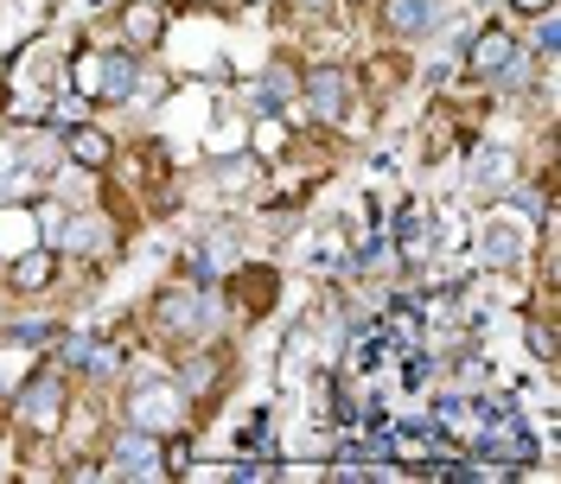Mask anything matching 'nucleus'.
I'll return each mask as SVG.
<instances>
[{
    "instance_id": "nucleus-3",
    "label": "nucleus",
    "mask_w": 561,
    "mask_h": 484,
    "mask_svg": "<svg viewBox=\"0 0 561 484\" xmlns=\"http://www.w3.org/2000/svg\"><path fill=\"white\" fill-rule=\"evenodd\" d=\"M466 447L504 459V472H517V465H529V459H536V440H529V427L511 415V408H491V427L479 434V440H466Z\"/></svg>"
},
{
    "instance_id": "nucleus-1",
    "label": "nucleus",
    "mask_w": 561,
    "mask_h": 484,
    "mask_svg": "<svg viewBox=\"0 0 561 484\" xmlns=\"http://www.w3.org/2000/svg\"><path fill=\"white\" fill-rule=\"evenodd\" d=\"M205 325H210V293L205 287H167V293L153 300V332H160V338L192 345V338H205Z\"/></svg>"
},
{
    "instance_id": "nucleus-23",
    "label": "nucleus",
    "mask_w": 561,
    "mask_h": 484,
    "mask_svg": "<svg viewBox=\"0 0 561 484\" xmlns=\"http://www.w3.org/2000/svg\"><path fill=\"white\" fill-rule=\"evenodd\" d=\"M556 0H511V13H549Z\"/></svg>"
},
{
    "instance_id": "nucleus-16",
    "label": "nucleus",
    "mask_w": 561,
    "mask_h": 484,
    "mask_svg": "<svg viewBox=\"0 0 561 484\" xmlns=\"http://www.w3.org/2000/svg\"><path fill=\"white\" fill-rule=\"evenodd\" d=\"M396 242H402V255H415L421 242H427V217H421V210H402V217H396Z\"/></svg>"
},
{
    "instance_id": "nucleus-7",
    "label": "nucleus",
    "mask_w": 561,
    "mask_h": 484,
    "mask_svg": "<svg viewBox=\"0 0 561 484\" xmlns=\"http://www.w3.org/2000/svg\"><path fill=\"white\" fill-rule=\"evenodd\" d=\"M345 103H351V70L319 65L313 77H307V108H313L319 122H339V115H345Z\"/></svg>"
},
{
    "instance_id": "nucleus-14",
    "label": "nucleus",
    "mask_w": 561,
    "mask_h": 484,
    "mask_svg": "<svg viewBox=\"0 0 561 484\" xmlns=\"http://www.w3.org/2000/svg\"><path fill=\"white\" fill-rule=\"evenodd\" d=\"M70 77H77V90H83V96H96V90H103V51H90V45H83V51L70 58Z\"/></svg>"
},
{
    "instance_id": "nucleus-10",
    "label": "nucleus",
    "mask_w": 561,
    "mask_h": 484,
    "mask_svg": "<svg viewBox=\"0 0 561 484\" xmlns=\"http://www.w3.org/2000/svg\"><path fill=\"white\" fill-rule=\"evenodd\" d=\"M65 147H70V160H77V166H90V173H103L108 153H115V140H108L103 128H70Z\"/></svg>"
},
{
    "instance_id": "nucleus-22",
    "label": "nucleus",
    "mask_w": 561,
    "mask_h": 484,
    "mask_svg": "<svg viewBox=\"0 0 561 484\" xmlns=\"http://www.w3.org/2000/svg\"><path fill=\"white\" fill-rule=\"evenodd\" d=\"M556 20H542V26H536V51H556Z\"/></svg>"
},
{
    "instance_id": "nucleus-21",
    "label": "nucleus",
    "mask_w": 561,
    "mask_h": 484,
    "mask_svg": "<svg viewBox=\"0 0 561 484\" xmlns=\"http://www.w3.org/2000/svg\"><path fill=\"white\" fill-rule=\"evenodd\" d=\"M529 345H536V357H556V332H549V325H536V332H529Z\"/></svg>"
},
{
    "instance_id": "nucleus-24",
    "label": "nucleus",
    "mask_w": 561,
    "mask_h": 484,
    "mask_svg": "<svg viewBox=\"0 0 561 484\" xmlns=\"http://www.w3.org/2000/svg\"><path fill=\"white\" fill-rule=\"evenodd\" d=\"M300 7H313V13H325V7H332V0H300Z\"/></svg>"
},
{
    "instance_id": "nucleus-19",
    "label": "nucleus",
    "mask_w": 561,
    "mask_h": 484,
    "mask_svg": "<svg viewBox=\"0 0 561 484\" xmlns=\"http://www.w3.org/2000/svg\"><path fill=\"white\" fill-rule=\"evenodd\" d=\"M185 382H192L185 395H210V382H217V364H210V357H192V364H185Z\"/></svg>"
},
{
    "instance_id": "nucleus-4",
    "label": "nucleus",
    "mask_w": 561,
    "mask_h": 484,
    "mask_svg": "<svg viewBox=\"0 0 561 484\" xmlns=\"http://www.w3.org/2000/svg\"><path fill=\"white\" fill-rule=\"evenodd\" d=\"M108 479H167V459H160V434H147V427H128V434L115 440Z\"/></svg>"
},
{
    "instance_id": "nucleus-25",
    "label": "nucleus",
    "mask_w": 561,
    "mask_h": 484,
    "mask_svg": "<svg viewBox=\"0 0 561 484\" xmlns=\"http://www.w3.org/2000/svg\"><path fill=\"white\" fill-rule=\"evenodd\" d=\"M153 7H160V0H153Z\"/></svg>"
},
{
    "instance_id": "nucleus-6",
    "label": "nucleus",
    "mask_w": 561,
    "mask_h": 484,
    "mask_svg": "<svg viewBox=\"0 0 561 484\" xmlns=\"http://www.w3.org/2000/svg\"><path fill=\"white\" fill-rule=\"evenodd\" d=\"M377 13H383V33L396 38H427L440 26V0H377Z\"/></svg>"
},
{
    "instance_id": "nucleus-12",
    "label": "nucleus",
    "mask_w": 561,
    "mask_h": 484,
    "mask_svg": "<svg viewBox=\"0 0 561 484\" xmlns=\"http://www.w3.org/2000/svg\"><path fill=\"white\" fill-rule=\"evenodd\" d=\"M122 26H128V45H153V38H160V7H153V0H128Z\"/></svg>"
},
{
    "instance_id": "nucleus-8",
    "label": "nucleus",
    "mask_w": 561,
    "mask_h": 484,
    "mask_svg": "<svg viewBox=\"0 0 561 484\" xmlns=\"http://www.w3.org/2000/svg\"><path fill=\"white\" fill-rule=\"evenodd\" d=\"M128 415H135V427H147V434H167L173 415H179V395L173 389H160V382H147V389L128 395Z\"/></svg>"
},
{
    "instance_id": "nucleus-20",
    "label": "nucleus",
    "mask_w": 561,
    "mask_h": 484,
    "mask_svg": "<svg viewBox=\"0 0 561 484\" xmlns=\"http://www.w3.org/2000/svg\"><path fill=\"white\" fill-rule=\"evenodd\" d=\"M96 242H103V223H96V217L70 223V249H96Z\"/></svg>"
},
{
    "instance_id": "nucleus-9",
    "label": "nucleus",
    "mask_w": 561,
    "mask_h": 484,
    "mask_svg": "<svg viewBox=\"0 0 561 484\" xmlns=\"http://www.w3.org/2000/svg\"><path fill=\"white\" fill-rule=\"evenodd\" d=\"M51 275H58V255H51V249H33V255H20V262L7 268V287L38 293V287H51Z\"/></svg>"
},
{
    "instance_id": "nucleus-2",
    "label": "nucleus",
    "mask_w": 561,
    "mask_h": 484,
    "mask_svg": "<svg viewBox=\"0 0 561 484\" xmlns=\"http://www.w3.org/2000/svg\"><path fill=\"white\" fill-rule=\"evenodd\" d=\"M13 420H26V427H38V434H51V427L65 420V370H38V377L20 389Z\"/></svg>"
},
{
    "instance_id": "nucleus-18",
    "label": "nucleus",
    "mask_w": 561,
    "mask_h": 484,
    "mask_svg": "<svg viewBox=\"0 0 561 484\" xmlns=\"http://www.w3.org/2000/svg\"><path fill=\"white\" fill-rule=\"evenodd\" d=\"M472 173H479V185H485V192H504L511 160H504V153H479V166H472Z\"/></svg>"
},
{
    "instance_id": "nucleus-5",
    "label": "nucleus",
    "mask_w": 561,
    "mask_h": 484,
    "mask_svg": "<svg viewBox=\"0 0 561 484\" xmlns=\"http://www.w3.org/2000/svg\"><path fill=\"white\" fill-rule=\"evenodd\" d=\"M524 58V45L511 26H485V33L466 45V77H504V70Z\"/></svg>"
},
{
    "instance_id": "nucleus-17",
    "label": "nucleus",
    "mask_w": 561,
    "mask_h": 484,
    "mask_svg": "<svg viewBox=\"0 0 561 484\" xmlns=\"http://www.w3.org/2000/svg\"><path fill=\"white\" fill-rule=\"evenodd\" d=\"M7 338H13V345H45V338H58V325H45V319H13Z\"/></svg>"
},
{
    "instance_id": "nucleus-11",
    "label": "nucleus",
    "mask_w": 561,
    "mask_h": 484,
    "mask_svg": "<svg viewBox=\"0 0 561 484\" xmlns=\"http://www.w3.org/2000/svg\"><path fill=\"white\" fill-rule=\"evenodd\" d=\"M135 83H140V65H135V51H103V90L96 96H135Z\"/></svg>"
},
{
    "instance_id": "nucleus-15",
    "label": "nucleus",
    "mask_w": 561,
    "mask_h": 484,
    "mask_svg": "<svg viewBox=\"0 0 561 484\" xmlns=\"http://www.w3.org/2000/svg\"><path fill=\"white\" fill-rule=\"evenodd\" d=\"M287 96H294V65H275L268 77H262V96H255V103H262V108H280Z\"/></svg>"
},
{
    "instance_id": "nucleus-13",
    "label": "nucleus",
    "mask_w": 561,
    "mask_h": 484,
    "mask_svg": "<svg viewBox=\"0 0 561 484\" xmlns=\"http://www.w3.org/2000/svg\"><path fill=\"white\" fill-rule=\"evenodd\" d=\"M237 287H243V307H249V312H255V307L268 312V307H275V287H280V275H275V268H249V275L237 280Z\"/></svg>"
}]
</instances>
